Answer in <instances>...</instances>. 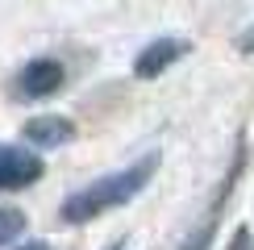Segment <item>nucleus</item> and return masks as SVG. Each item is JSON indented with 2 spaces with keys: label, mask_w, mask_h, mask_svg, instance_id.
Listing matches in <instances>:
<instances>
[{
  "label": "nucleus",
  "mask_w": 254,
  "mask_h": 250,
  "mask_svg": "<svg viewBox=\"0 0 254 250\" xmlns=\"http://www.w3.org/2000/svg\"><path fill=\"white\" fill-rule=\"evenodd\" d=\"M154 167H158V154H146V159L121 167V171H113V175H100L96 184H88V188H79V192H71L67 200H63L59 217H63L67 225H79V221H92V217L109 213V208L129 204L133 196L150 184Z\"/></svg>",
  "instance_id": "nucleus-1"
},
{
  "label": "nucleus",
  "mask_w": 254,
  "mask_h": 250,
  "mask_svg": "<svg viewBox=\"0 0 254 250\" xmlns=\"http://www.w3.org/2000/svg\"><path fill=\"white\" fill-rule=\"evenodd\" d=\"M63 83H67V67H63L59 59H50V55H38L13 75V96L25 100V104L29 100H46V96H55Z\"/></svg>",
  "instance_id": "nucleus-2"
},
{
  "label": "nucleus",
  "mask_w": 254,
  "mask_h": 250,
  "mask_svg": "<svg viewBox=\"0 0 254 250\" xmlns=\"http://www.w3.org/2000/svg\"><path fill=\"white\" fill-rule=\"evenodd\" d=\"M42 171H46V163L38 159V150L0 142V192H21V188L38 184Z\"/></svg>",
  "instance_id": "nucleus-3"
},
{
  "label": "nucleus",
  "mask_w": 254,
  "mask_h": 250,
  "mask_svg": "<svg viewBox=\"0 0 254 250\" xmlns=\"http://www.w3.org/2000/svg\"><path fill=\"white\" fill-rule=\"evenodd\" d=\"M75 138V121L63 117V113H42V117H29L25 121V142L34 150H59Z\"/></svg>",
  "instance_id": "nucleus-4"
},
{
  "label": "nucleus",
  "mask_w": 254,
  "mask_h": 250,
  "mask_svg": "<svg viewBox=\"0 0 254 250\" xmlns=\"http://www.w3.org/2000/svg\"><path fill=\"white\" fill-rule=\"evenodd\" d=\"M184 55H188L184 38H158V42H150V46L133 59V75L137 79H154V75H163L171 62H179Z\"/></svg>",
  "instance_id": "nucleus-5"
},
{
  "label": "nucleus",
  "mask_w": 254,
  "mask_h": 250,
  "mask_svg": "<svg viewBox=\"0 0 254 250\" xmlns=\"http://www.w3.org/2000/svg\"><path fill=\"white\" fill-rule=\"evenodd\" d=\"M25 234V213L21 208H0V246H13Z\"/></svg>",
  "instance_id": "nucleus-6"
},
{
  "label": "nucleus",
  "mask_w": 254,
  "mask_h": 250,
  "mask_svg": "<svg viewBox=\"0 0 254 250\" xmlns=\"http://www.w3.org/2000/svg\"><path fill=\"white\" fill-rule=\"evenodd\" d=\"M17 250H50L46 242H25V246H17Z\"/></svg>",
  "instance_id": "nucleus-7"
},
{
  "label": "nucleus",
  "mask_w": 254,
  "mask_h": 250,
  "mask_svg": "<svg viewBox=\"0 0 254 250\" xmlns=\"http://www.w3.org/2000/svg\"><path fill=\"white\" fill-rule=\"evenodd\" d=\"M109 250H121V242H113V246H109Z\"/></svg>",
  "instance_id": "nucleus-8"
}]
</instances>
